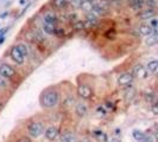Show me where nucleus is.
Listing matches in <instances>:
<instances>
[{"label":"nucleus","instance_id":"nucleus-1","mask_svg":"<svg viewBox=\"0 0 158 142\" xmlns=\"http://www.w3.org/2000/svg\"><path fill=\"white\" fill-rule=\"evenodd\" d=\"M58 101H60V95H58V92L56 90H54V89H50V90L45 91L42 95V97H41V104L44 108H54V107L57 106Z\"/></svg>","mask_w":158,"mask_h":142},{"label":"nucleus","instance_id":"nucleus-2","mask_svg":"<svg viewBox=\"0 0 158 142\" xmlns=\"http://www.w3.org/2000/svg\"><path fill=\"white\" fill-rule=\"evenodd\" d=\"M27 131L31 137H39L44 133V125L41 122H32L27 125Z\"/></svg>","mask_w":158,"mask_h":142},{"label":"nucleus","instance_id":"nucleus-3","mask_svg":"<svg viewBox=\"0 0 158 142\" xmlns=\"http://www.w3.org/2000/svg\"><path fill=\"white\" fill-rule=\"evenodd\" d=\"M0 76L7 81H11L15 76V70L7 63H1L0 64Z\"/></svg>","mask_w":158,"mask_h":142},{"label":"nucleus","instance_id":"nucleus-4","mask_svg":"<svg viewBox=\"0 0 158 142\" xmlns=\"http://www.w3.org/2000/svg\"><path fill=\"white\" fill-rule=\"evenodd\" d=\"M77 95L82 100H90L93 97V89L87 84H80L77 86Z\"/></svg>","mask_w":158,"mask_h":142},{"label":"nucleus","instance_id":"nucleus-5","mask_svg":"<svg viewBox=\"0 0 158 142\" xmlns=\"http://www.w3.org/2000/svg\"><path fill=\"white\" fill-rule=\"evenodd\" d=\"M147 70L144 68V65L141 64H137L134 65V68L132 69V76L134 78H138V80H145L147 77Z\"/></svg>","mask_w":158,"mask_h":142},{"label":"nucleus","instance_id":"nucleus-6","mask_svg":"<svg viewBox=\"0 0 158 142\" xmlns=\"http://www.w3.org/2000/svg\"><path fill=\"white\" fill-rule=\"evenodd\" d=\"M10 57H11V59L15 63V64H18V65H23V64H24V62H25V57L18 51V49L15 46L12 47V50L10 51Z\"/></svg>","mask_w":158,"mask_h":142},{"label":"nucleus","instance_id":"nucleus-7","mask_svg":"<svg viewBox=\"0 0 158 142\" xmlns=\"http://www.w3.org/2000/svg\"><path fill=\"white\" fill-rule=\"evenodd\" d=\"M133 82H134V77L130 72H125V74L120 75L119 78H118V84L120 86H130V85H132Z\"/></svg>","mask_w":158,"mask_h":142},{"label":"nucleus","instance_id":"nucleus-8","mask_svg":"<svg viewBox=\"0 0 158 142\" xmlns=\"http://www.w3.org/2000/svg\"><path fill=\"white\" fill-rule=\"evenodd\" d=\"M60 136V130L56 125H50L45 129V139L49 141H55Z\"/></svg>","mask_w":158,"mask_h":142},{"label":"nucleus","instance_id":"nucleus-9","mask_svg":"<svg viewBox=\"0 0 158 142\" xmlns=\"http://www.w3.org/2000/svg\"><path fill=\"white\" fill-rule=\"evenodd\" d=\"M43 20H44V23L54 24V25H56L57 21H58V17H57V14L55 13L54 11H48V12H44Z\"/></svg>","mask_w":158,"mask_h":142},{"label":"nucleus","instance_id":"nucleus-10","mask_svg":"<svg viewBox=\"0 0 158 142\" xmlns=\"http://www.w3.org/2000/svg\"><path fill=\"white\" fill-rule=\"evenodd\" d=\"M138 31H139V33H141L143 36H146V37L151 36V35H157V30H152L147 24H141L138 27Z\"/></svg>","mask_w":158,"mask_h":142},{"label":"nucleus","instance_id":"nucleus-11","mask_svg":"<svg viewBox=\"0 0 158 142\" xmlns=\"http://www.w3.org/2000/svg\"><path fill=\"white\" fill-rule=\"evenodd\" d=\"M60 139H61V142H77L76 135H75L74 133L69 131V130L63 131Z\"/></svg>","mask_w":158,"mask_h":142},{"label":"nucleus","instance_id":"nucleus-12","mask_svg":"<svg viewBox=\"0 0 158 142\" xmlns=\"http://www.w3.org/2000/svg\"><path fill=\"white\" fill-rule=\"evenodd\" d=\"M155 10H151V9H147V10H144V11H141L139 14H138V18L140 20H150V19H152L155 18Z\"/></svg>","mask_w":158,"mask_h":142},{"label":"nucleus","instance_id":"nucleus-13","mask_svg":"<svg viewBox=\"0 0 158 142\" xmlns=\"http://www.w3.org/2000/svg\"><path fill=\"white\" fill-rule=\"evenodd\" d=\"M75 113L78 117H84L87 115V113H88V108H87V106L84 103H77L76 107H75Z\"/></svg>","mask_w":158,"mask_h":142},{"label":"nucleus","instance_id":"nucleus-14","mask_svg":"<svg viewBox=\"0 0 158 142\" xmlns=\"http://www.w3.org/2000/svg\"><path fill=\"white\" fill-rule=\"evenodd\" d=\"M146 70H147V74L156 75L157 74V70H158V62H157V59L149 60L147 62V65H146Z\"/></svg>","mask_w":158,"mask_h":142},{"label":"nucleus","instance_id":"nucleus-15","mask_svg":"<svg viewBox=\"0 0 158 142\" xmlns=\"http://www.w3.org/2000/svg\"><path fill=\"white\" fill-rule=\"evenodd\" d=\"M43 31L44 33L49 35V36H55V31H56V25H54V24H48V23H43Z\"/></svg>","mask_w":158,"mask_h":142},{"label":"nucleus","instance_id":"nucleus-16","mask_svg":"<svg viewBox=\"0 0 158 142\" xmlns=\"http://www.w3.org/2000/svg\"><path fill=\"white\" fill-rule=\"evenodd\" d=\"M51 4H52L54 9H56V10H64L66 7L68 6L69 1H68V0H52Z\"/></svg>","mask_w":158,"mask_h":142},{"label":"nucleus","instance_id":"nucleus-17","mask_svg":"<svg viewBox=\"0 0 158 142\" xmlns=\"http://www.w3.org/2000/svg\"><path fill=\"white\" fill-rule=\"evenodd\" d=\"M133 137H134V140H136L137 142H143L144 139L146 137V134L143 133L141 130L136 129V130H133Z\"/></svg>","mask_w":158,"mask_h":142},{"label":"nucleus","instance_id":"nucleus-18","mask_svg":"<svg viewBox=\"0 0 158 142\" xmlns=\"http://www.w3.org/2000/svg\"><path fill=\"white\" fill-rule=\"evenodd\" d=\"M80 7L83 10V11H86V12H92V10H93V3H90V1H87V0H82V3H81V5H80Z\"/></svg>","mask_w":158,"mask_h":142},{"label":"nucleus","instance_id":"nucleus-19","mask_svg":"<svg viewBox=\"0 0 158 142\" xmlns=\"http://www.w3.org/2000/svg\"><path fill=\"white\" fill-rule=\"evenodd\" d=\"M15 47H17V49H18V51L23 54V56H29V47L24 44V43H20V44H18L17 46H15Z\"/></svg>","mask_w":158,"mask_h":142},{"label":"nucleus","instance_id":"nucleus-20","mask_svg":"<svg viewBox=\"0 0 158 142\" xmlns=\"http://www.w3.org/2000/svg\"><path fill=\"white\" fill-rule=\"evenodd\" d=\"M146 45L147 46H155L157 44V35H151L146 38Z\"/></svg>","mask_w":158,"mask_h":142},{"label":"nucleus","instance_id":"nucleus-21","mask_svg":"<svg viewBox=\"0 0 158 142\" xmlns=\"http://www.w3.org/2000/svg\"><path fill=\"white\" fill-rule=\"evenodd\" d=\"M134 96H136V90H134L133 88L126 89V92H125V98L126 100H133Z\"/></svg>","mask_w":158,"mask_h":142},{"label":"nucleus","instance_id":"nucleus-22","mask_svg":"<svg viewBox=\"0 0 158 142\" xmlns=\"http://www.w3.org/2000/svg\"><path fill=\"white\" fill-rule=\"evenodd\" d=\"M73 29H74L75 31H81V30H83V29H84L83 21H82V20H76V21H74V23H73Z\"/></svg>","mask_w":158,"mask_h":142},{"label":"nucleus","instance_id":"nucleus-23","mask_svg":"<svg viewBox=\"0 0 158 142\" xmlns=\"http://www.w3.org/2000/svg\"><path fill=\"white\" fill-rule=\"evenodd\" d=\"M149 9H151V10H155V7L157 6V0H146V3Z\"/></svg>","mask_w":158,"mask_h":142},{"label":"nucleus","instance_id":"nucleus-24","mask_svg":"<svg viewBox=\"0 0 158 142\" xmlns=\"http://www.w3.org/2000/svg\"><path fill=\"white\" fill-rule=\"evenodd\" d=\"M147 25L151 27L152 30H157V19L156 18H152V19H150L149 20V24Z\"/></svg>","mask_w":158,"mask_h":142},{"label":"nucleus","instance_id":"nucleus-25","mask_svg":"<svg viewBox=\"0 0 158 142\" xmlns=\"http://www.w3.org/2000/svg\"><path fill=\"white\" fill-rule=\"evenodd\" d=\"M7 85H9L7 80H5L4 77L0 76V88H7Z\"/></svg>","mask_w":158,"mask_h":142},{"label":"nucleus","instance_id":"nucleus-26","mask_svg":"<svg viewBox=\"0 0 158 142\" xmlns=\"http://www.w3.org/2000/svg\"><path fill=\"white\" fill-rule=\"evenodd\" d=\"M55 36H57V37L64 36V30L63 29H56V31H55Z\"/></svg>","mask_w":158,"mask_h":142},{"label":"nucleus","instance_id":"nucleus-27","mask_svg":"<svg viewBox=\"0 0 158 142\" xmlns=\"http://www.w3.org/2000/svg\"><path fill=\"white\" fill-rule=\"evenodd\" d=\"M68 1H70V3H72V5H74V6H76V7H80V5H81V3H82V0H68Z\"/></svg>","mask_w":158,"mask_h":142},{"label":"nucleus","instance_id":"nucleus-28","mask_svg":"<svg viewBox=\"0 0 158 142\" xmlns=\"http://www.w3.org/2000/svg\"><path fill=\"white\" fill-rule=\"evenodd\" d=\"M143 142H155V140H153V137L152 136H149V135H146V137L144 139V141Z\"/></svg>","mask_w":158,"mask_h":142},{"label":"nucleus","instance_id":"nucleus-29","mask_svg":"<svg viewBox=\"0 0 158 142\" xmlns=\"http://www.w3.org/2000/svg\"><path fill=\"white\" fill-rule=\"evenodd\" d=\"M17 142H32V141H31L29 137H21V139H19Z\"/></svg>","mask_w":158,"mask_h":142},{"label":"nucleus","instance_id":"nucleus-30","mask_svg":"<svg viewBox=\"0 0 158 142\" xmlns=\"http://www.w3.org/2000/svg\"><path fill=\"white\" fill-rule=\"evenodd\" d=\"M6 31H7V29H1V30H0V38L5 36V32H6Z\"/></svg>","mask_w":158,"mask_h":142},{"label":"nucleus","instance_id":"nucleus-31","mask_svg":"<svg viewBox=\"0 0 158 142\" xmlns=\"http://www.w3.org/2000/svg\"><path fill=\"white\" fill-rule=\"evenodd\" d=\"M152 111H153V114H155V115H157V114H158V111H157V106H156V104H153V107H152Z\"/></svg>","mask_w":158,"mask_h":142},{"label":"nucleus","instance_id":"nucleus-32","mask_svg":"<svg viewBox=\"0 0 158 142\" xmlns=\"http://www.w3.org/2000/svg\"><path fill=\"white\" fill-rule=\"evenodd\" d=\"M7 14H9V13H3V14H0V18H5V17H7Z\"/></svg>","mask_w":158,"mask_h":142},{"label":"nucleus","instance_id":"nucleus-33","mask_svg":"<svg viewBox=\"0 0 158 142\" xmlns=\"http://www.w3.org/2000/svg\"><path fill=\"white\" fill-rule=\"evenodd\" d=\"M4 40H5V37H1V38H0V45L4 43Z\"/></svg>","mask_w":158,"mask_h":142},{"label":"nucleus","instance_id":"nucleus-34","mask_svg":"<svg viewBox=\"0 0 158 142\" xmlns=\"http://www.w3.org/2000/svg\"><path fill=\"white\" fill-rule=\"evenodd\" d=\"M24 3H25V0H20V4H21V5L24 4Z\"/></svg>","mask_w":158,"mask_h":142},{"label":"nucleus","instance_id":"nucleus-35","mask_svg":"<svg viewBox=\"0 0 158 142\" xmlns=\"http://www.w3.org/2000/svg\"><path fill=\"white\" fill-rule=\"evenodd\" d=\"M87 1H90V3H93V1H95V0H87Z\"/></svg>","mask_w":158,"mask_h":142}]
</instances>
